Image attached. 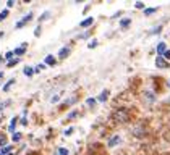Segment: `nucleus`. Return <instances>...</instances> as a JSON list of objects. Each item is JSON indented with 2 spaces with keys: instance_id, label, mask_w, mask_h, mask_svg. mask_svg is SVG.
<instances>
[{
  "instance_id": "nucleus-1",
  "label": "nucleus",
  "mask_w": 170,
  "mask_h": 155,
  "mask_svg": "<svg viewBox=\"0 0 170 155\" xmlns=\"http://www.w3.org/2000/svg\"><path fill=\"white\" fill-rule=\"evenodd\" d=\"M112 120L118 123V124H126L133 120V113H131L130 108L126 107H120V108H115L112 113Z\"/></svg>"
},
{
  "instance_id": "nucleus-2",
  "label": "nucleus",
  "mask_w": 170,
  "mask_h": 155,
  "mask_svg": "<svg viewBox=\"0 0 170 155\" xmlns=\"http://www.w3.org/2000/svg\"><path fill=\"white\" fill-rule=\"evenodd\" d=\"M131 134H133L135 138H138V139H143L149 134V129H147V126L144 123H138V124H135L133 128H131Z\"/></svg>"
},
{
  "instance_id": "nucleus-3",
  "label": "nucleus",
  "mask_w": 170,
  "mask_h": 155,
  "mask_svg": "<svg viewBox=\"0 0 170 155\" xmlns=\"http://www.w3.org/2000/svg\"><path fill=\"white\" fill-rule=\"evenodd\" d=\"M31 19H33V13H28L26 16H23V18L20 19V21L16 23V26H15V28H16V29H21L24 24H28V23H29Z\"/></svg>"
},
{
  "instance_id": "nucleus-4",
  "label": "nucleus",
  "mask_w": 170,
  "mask_h": 155,
  "mask_svg": "<svg viewBox=\"0 0 170 155\" xmlns=\"http://www.w3.org/2000/svg\"><path fill=\"white\" fill-rule=\"evenodd\" d=\"M156 66H157V68H160V70H165V68H168V66H170V63L165 60L164 57H156Z\"/></svg>"
},
{
  "instance_id": "nucleus-5",
  "label": "nucleus",
  "mask_w": 170,
  "mask_h": 155,
  "mask_svg": "<svg viewBox=\"0 0 170 155\" xmlns=\"http://www.w3.org/2000/svg\"><path fill=\"white\" fill-rule=\"evenodd\" d=\"M143 97H144V100H146V102H149V103H152V102H156V100H157V95H156L152 91H144Z\"/></svg>"
},
{
  "instance_id": "nucleus-6",
  "label": "nucleus",
  "mask_w": 170,
  "mask_h": 155,
  "mask_svg": "<svg viewBox=\"0 0 170 155\" xmlns=\"http://www.w3.org/2000/svg\"><path fill=\"white\" fill-rule=\"evenodd\" d=\"M165 50H167V45H165V42H159V44H157V48H156L157 57H162V55L165 53Z\"/></svg>"
},
{
  "instance_id": "nucleus-7",
  "label": "nucleus",
  "mask_w": 170,
  "mask_h": 155,
  "mask_svg": "<svg viewBox=\"0 0 170 155\" xmlns=\"http://www.w3.org/2000/svg\"><path fill=\"white\" fill-rule=\"evenodd\" d=\"M120 141H121V139H120V136H118V134H115L113 138H110V139H109L107 145H109V147H115L117 144H120Z\"/></svg>"
},
{
  "instance_id": "nucleus-8",
  "label": "nucleus",
  "mask_w": 170,
  "mask_h": 155,
  "mask_svg": "<svg viewBox=\"0 0 170 155\" xmlns=\"http://www.w3.org/2000/svg\"><path fill=\"white\" fill-rule=\"evenodd\" d=\"M57 63V58L54 55H47L45 57V60H44V65H49V66H55Z\"/></svg>"
},
{
  "instance_id": "nucleus-9",
  "label": "nucleus",
  "mask_w": 170,
  "mask_h": 155,
  "mask_svg": "<svg viewBox=\"0 0 170 155\" xmlns=\"http://www.w3.org/2000/svg\"><path fill=\"white\" fill-rule=\"evenodd\" d=\"M109 95H110V92L106 89V91H102L100 94H99V97H97V102H106L107 99H109Z\"/></svg>"
},
{
  "instance_id": "nucleus-10",
  "label": "nucleus",
  "mask_w": 170,
  "mask_h": 155,
  "mask_svg": "<svg viewBox=\"0 0 170 155\" xmlns=\"http://www.w3.org/2000/svg\"><path fill=\"white\" fill-rule=\"evenodd\" d=\"M24 52H26V44H23L21 47H16L15 50H13V53H15L16 57H21V55H24Z\"/></svg>"
},
{
  "instance_id": "nucleus-11",
  "label": "nucleus",
  "mask_w": 170,
  "mask_h": 155,
  "mask_svg": "<svg viewBox=\"0 0 170 155\" xmlns=\"http://www.w3.org/2000/svg\"><path fill=\"white\" fill-rule=\"evenodd\" d=\"M92 23H94V18L89 16V18H86V19H83V21L80 23V26H81V28H88V26H92Z\"/></svg>"
},
{
  "instance_id": "nucleus-12",
  "label": "nucleus",
  "mask_w": 170,
  "mask_h": 155,
  "mask_svg": "<svg viewBox=\"0 0 170 155\" xmlns=\"http://www.w3.org/2000/svg\"><path fill=\"white\" fill-rule=\"evenodd\" d=\"M68 55H70V47H63V48H60L59 58H67Z\"/></svg>"
},
{
  "instance_id": "nucleus-13",
  "label": "nucleus",
  "mask_w": 170,
  "mask_h": 155,
  "mask_svg": "<svg viewBox=\"0 0 170 155\" xmlns=\"http://www.w3.org/2000/svg\"><path fill=\"white\" fill-rule=\"evenodd\" d=\"M16 124H18V118L15 116V118H12V121H10V126H8V131L10 132H13L15 134V129H16Z\"/></svg>"
},
{
  "instance_id": "nucleus-14",
  "label": "nucleus",
  "mask_w": 170,
  "mask_h": 155,
  "mask_svg": "<svg viewBox=\"0 0 170 155\" xmlns=\"http://www.w3.org/2000/svg\"><path fill=\"white\" fill-rule=\"evenodd\" d=\"M157 10H159L157 7H149V8H144L143 12H144V15H146V16H151V15H152V13H156Z\"/></svg>"
},
{
  "instance_id": "nucleus-15",
  "label": "nucleus",
  "mask_w": 170,
  "mask_h": 155,
  "mask_svg": "<svg viewBox=\"0 0 170 155\" xmlns=\"http://www.w3.org/2000/svg\"><path fill=\"white\" fill-rule=\"evenodd\" d=\"M12 149H13V145H5V147L0 149V155H8V153H12Z\"/></svg>"
},
{
  "instance_id": "nucleus-16",
  "label": "nucleus",
  "mask_w": 170,
  "mask_h": 155,
  "mask_svg": "<svg viewBox=\"0 0 170 155\" xmlns=\"http://www.w3.org/2000/svg\"><path fill=\"white\" fill-rule=\"evenodd\" d=\"M131 24V18H123V19H121V21H120V28H126V26H130Z\"/></svg>"
},
{
  "instance_id": "nucleus-17",
  "label": "nucleus",
  "mask_w": 170,
  "mask_h": 155,
  "mask_svg": "<svg viewBox=\"0 0 170 155\" xmlns=\"http://www.w3.org/2000/svg\"><path fill=\"white\" fill-rule=\"evenodd\" d=\"M23 73H24L26 76H33V74H34V68H31V66H26L24 70H23Z\"/></svg>"
},
{
  "instance_id": "nucleus-18",
  "label": "nucleus",
  "mask_w": 170,
  "mask_h": 155,
  "mask_svg": "<svg viewBox=\"0 0 170 155\" xmlns=\"http://www.w3.org/2000/svg\"><path fill=\"white\" fill-rule=\"evenodd\" d=\"M10 15V12H8V8L7 10H2L0 12V21H3V19H7V16Z\"/></svg>"
},
{
  "instance_id": "nucleus-19",
  "label": "nucleus",
  "mask_w": 170,
  "mask_h": 155,
  "mask_svg": "<svg viewBox=\"0 0 170 155\" xmlns=\"http://www.w3.org/2000/svg\"><path fill=\"white\" fill-rule=\"evenodd\" d=\"M97 102V99H94V97H89V99H86V105L88 107H94Z\"/></svg>"
},
{
  "instance_id": "nucleus-20",
  "label": "nucleus",
  "mask_w": 170,
  "mask_h": 155,
  "mask_svg": "<svg viewBox=\"0 0 170 155\" xmlns=\"http://www.w3.org/2000/svg\"><path fill=\"white\" fill-rule=\"evenodd\" d=\"M18 63H20V58H13V60H10V62L7 63V66H8V68H13V66L18 65Z\"/></svg>"
},
{
  "instance_id": "nucleus-21",
  "label": "nucleus",
  "mask_w": 170,
  "mask_h": 155,
  "mask_svg": "<svg viewBox=\"0 0 170 155\" xmlns=\"http://www.w3.org/2000/svg\"><path fill=\"white\" fill-rule=\"evenodd\" d=\"M13 84H15V79H10V81H8V82H7V84L3 86V92H7V91L10 89V87H12Z\"/></svg>"
},
{
  "instance_id": "nucleus-22",
  "label": "nucleus",
  "mask_w": 170,
  "mask_h": 155,
  "mask_svg": "<svg viewBox=\"0 0 170 155\" xmlns=\"http://www.w3.org/2000/svg\"><path fill=\"white\" fill-rule=\"evenodd\" d=\"M49 18H50V13H49V12H45V13H42V16H39V23L45 21V19H49Z\"/></svg>"
},
{
  "instance_id": "nucleus-23",
  "label": "nucleus",
  "mask_w": 170,
  "mask_h": 155,
  "mask_svg": "<svg viewBox=\"0 0 170 155\" xmlns=\"http://www.w3.org/2000/svg\"><path fill=\"white\" fill-rule=\"evenodd\" d=\"M21 138H23V136H21L20 132H15V134L12 136V139H13V142H20V141H21Z\"/></svg>"
},
{
  "instance_id": "nucleus-24",
  "label": "nucleus",
  "mask_w": 170,
  "mask_h": 155,
  "mask_svg": "<svg viewBox=\"0 0 170 155\" xmlns=\"http://www.w3.org/2000/svg\"><path fill=\"white\" fill-rule=\"evenodd\" d=\"M76 116H78V112H76V110H73L71 113H68V115H67V120H75Z\"/></svg>"
},
{
  "instance_id": "nucleus-25",
  "label": "nucleus",
  "mask_w": 170,
  "mask_h": 155,
  "mask_svg": "<svg viewBox=\"0 0 170 155\" xmlns=\"http://www.w3.org/2000/svg\"><path fill=\"white\" fill-rule=\"evenodd\" d=\"M162 32V26H157L156 29H152V31H151V34H160Z\"/></svg>"
},
{
  "instance_id": "nucleus-26",
  "label": "nucleus",
  "mask_w": 170,
  "mask_h": 155,
  "mask_svg": "<svg viewBox=\"0 0 170 155\" xmlns=\"http://www.w3.org/2000/svg\"><path fill=\"white\" fill-rule=\"evenodd\" d=\"M13 57H15V53H13V52H7V53H5V58H7L8 62L13 60Z\"/></svg>"
},
{
  "instance_id": "nucleus-27",
  "label": "nucleus",
  "mask_w": 170,
  "mask_h": 155,
  "mask_svg": "<svg viewBox=\"0 0 170 155\" xmlns=\"http://www.w3.org/2000/svg\"><path fill=\"white\" fill-rule=\"evenodd\" d=\"M5 144H7V138L5 136H0V147H5Z\"/></svg>"
},
{
  "instance_id": "nucleus-28",
  "label": "nucleus",
  "mask_w": 170,
  "mask_h": 155,
  "mask_svg": "<svg viewBox=\"0 0 170 155\" xmlns=\"http://www.w3.org/2000/svg\"><path fill=\"white\" fill-rule=\"evenodd\" d=\"M44 68H45V65H44V63H41V65H37V66H36V70H34V73H39L41 70H44Z\"/></svg>"
},
{
  "instance_id": "nucleus-29",
  "label": "nucleus",
  "mask_w": 170,
  "mask_h": 155,
  "mask_svg": "<svg viewBox=\"0 0 170 155\" xmlns=\"http://www.w3.org/2000/svg\"><path fill=\"white\" fill-rule=\"evenodd\" d=\"M135 7H136V8H138V10H144V8H146V7H144V3H143V2H136V3H135Z\"/></svg>"
},
{
  "instance_id": "nucleus-30",
  "label": "nucleus",
  "mask_w": 170,
  "mask_h": 155,
  "mask_svg": "<svg viewBox=\"0 0 170 155\" xmlns=\"http://www.w3.org/2000/svg\"><path fill=\"white\" fill-rule=\"evenodd\" d=\"M162 57L165 58V60H167V62H170V48H167V50H165V53H164Z\"/></svg>"
},
{
  "instance_id": "nucleus-31",
  "label": "nucleus",
  "mask_w": 170,
  "mask_h": 155,
  "mask_svg": "<svg viewBox=\"0 0 170 155\" xmlns=\"http://www.w3.org/2000/svg\"><path fill=\"white\" fill-rule=\"evenodd\" d=\"M94 47H97V41H92L88 44V48H94Z\"/></svg>"
},
{
  "instance_id": "nucleus-32",
  "label": "nucleus",
  "mask_w": 170,
  "mask_h": 155,
  "mask_svg": "<svg viewBox=\"0 0 170 155\" xmlns=\"http://www.w3.org/2000/svg\"><path fill=\"white\" fill-rule=\"evenodd\" d=\"M59 153L60 155H68V149H59Z\"/></svg>"
},
{
  "instance_id": "nucleus-33",
  "label": "nucleus",
  "mask_w": 170,
  "mask_h": 155,
  "mask_svg": "<svg viewBox=\"0 0 170 155\" xmlns=\"http://www.w3.org/2000/svg\"><path fill=\"white\" fill-rule=\"evenodd\" d=\"M73 131H75V128H68L67 131H65V136H71V134H73Z\"/></svg>"
},
{
  "instance_id": "nucleus-34",
  "label": "nucleus",
  "mask_w": 170,
  "mask_h": 155,
  "mask_svg": "<svg viewBox=\"0 0 170 155\" xmlns=\"http://www.w3.org/2000/svg\"><path fill=\"white\" fill-rule=\"evenodd\" d=\"M13 5H15V0H8V2H7V7L8 8H12Z\"/></svg>"
},
{
  "instance_id": "nucleus-35",
  "label": "nucleus",
  "mask_w": 170,
  "mask_h": 155,
  "mask_svg": "<svg viewBox=\"0 0 170 155\" xmlns=\"http://www.w3.org/2000/svg\"><path fill=\"white\" fill-rule=\"evenodd\" d=\"M89 34H91V31L84 32V34H81V36H80V39H86V37H89Z\"/></svg>"
},
{
  "instance_id": "nucleus-36",
  "label": "nucleus",
  "mask_w": 170,
  "mask_h": 155,
  "mask_svg": "<svg viewBox=\"0 0 170 155\" xmlns=\"http://www.w3.org/2000/svg\"><path fill=\"white\" fill-rule=\"evenodd\" d=\"M39 34H41V26H39V28H37L36 31H34V36H39Z\"/></svg>"
},
{
  "instance_id": "nucleus-37",
  "label": "nucleus",
  "mask_w": 170,
  "mask_h": 155,
  "mask_svg": "<svg viewBox=\"0 0 170 155\" xmlns=\"http://www.w3.org/2000/svg\"><path fill=\"white\" fill-rule=\"evenodd\" d=\"M5 107H7V103H0V112H2V110L5 108Z\"/></svg>"
},
{
  "instance_id": "nucleus-38",
  "label": "nucleus",
  "mask_w": 170,
  "mask_h": 155,
  "mask_svg": "<svg viewBox=\"0 0 170 155\" xmlns=\"http://www.w3.org/2000/svg\"><path fill=\"white\" fill-rule=\"evenodd\" d=\"M21 124H23V126H26V124H28V120H24V118H23V120H21Z\"/></svg>"
},
{
  "instance_id": "nucleus-39",
  "label": "nucleus",
  "mask_w": 170,
  "mask_h": 155,
  "mask_svg": "<svg viewBox=\"0 0 170 155\" xmlns=\"http://www.w3.org/2000/svg\"><path fill=\"white\" fill-rule=\"evenodd\" d=\"M0 79H3V71H0Z\"/></svg>"
},
{
  "instance_id": "nucleus-40",
  "label": "nucleus",
  "mask_w": 170,
  "mask_h": 155,
  "mask_svg": "<svg viewBox=\"0 0 170 155\" xmlns=\"http://www.w3.org/2000/svg\"><path fill=\"white\" fill-rule=\"evenodd\" d=\"M0 37H3V32L2 31H0Z\"/></svg>"
},
{
  "instance_id": "nucleus-41",
  "label": "nucleus",
  "mask_w": 170,
  "mask_h": 155,
  "mask_svg": "<svg viewBox=\"0 0 170 155\" xmlns=\"http://www.w3.org/2000/svg\"><path fill=\"white\" fill-rule=\"evenodd\" d=\"M2 121H3V118H0V123H2Z\"/></svg>"
},
{
  "instance_id": "nucleus-42",
  "label": "nucleus",
  "mask_w": 170,
  "mask_h": 155,
  "mask_svg": "<svg viewBox=\"0 0 170 155\" xmlns=\"http://www.w3.org/2000/svg\"><path fill=\"white\" fill-rule=\"evenodd\" d=\"M0 62H2V55H0Z\"/></svg>"
},
{
  "instance_id": "nucleus-43",
  "label": "nucleus",
  "mask_w": 170,
  "mask_h": 155,
  "mask_svg": "<svg viewBox=\"0 0 170 155\" xmlns=\"http://www.w3.org/2000/svg\"><path fill=\"white\" fill-rule=\"evenodd\" d=\"M168 87H170V81H168Z\"/></svg>"
},
{
  "instance_id": "nucleus-44",
  "label": "nucleus",
  "mask_w": 170,
  "mask_h": 155,
  "mask_svg": "<svg viewBox=\"0 0 170 155\" xmlns=\"http://www.w3.org/2000/svg\"><path fill=\"white\" fill-rule=\"evenodd\" d=\"M8 155H13V153H8Z\"/></svg>"
},
{
  "instance_id": "nucleus-45",
  "label": "nucleus",
  "mask_w": 170,
  "mask_h": 155,
  "mask_svg": "<svg viewBox=\"0 0 170 155\" xmlns=\"http://www.w3.org/2000/svg\"><path fill=\"white\" fill-rule=\"evenodd\" d=\"M57 155H60V153H57Z\"/></svg>"
}]
</instances>
